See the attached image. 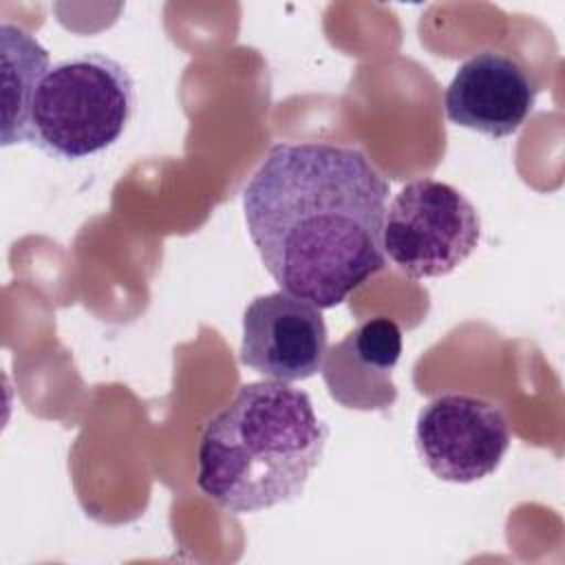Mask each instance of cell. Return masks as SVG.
Masks as SVG:
<instances>
[{
  "mask_svg": "<svg viewBox=\"0 0 565 565\" xmlns=\"http://www.w3.org/2000/svg\"><path fill=\"white\" fill-rule=\"evenodd\" d=\"M402 355V331L388 318H373L333 344L322 362L329 395L355 411H384L395 404L391 377Z\"/></svg>",
  "mask_w": 565,
  "mask_h": 565,
  "instance_id": "obj_8",
  "label": "cell"
},
{
  "mask_svg": "<svg viewBox=\"0 0 565 565\" xmlns=\"http://www.w3.org/2000/svg\"><path fill=\"white\" fill-rule=\"evenodd\" d=\"M327 437L305 391L278 380L245 384L203 428L196 486L234 514L289 503L318 468Z\"/></svg>",
  "mask_w": 565,
  "mask_h": 565,
  "instance_id": "obj_2",
  "label": "cell"
},
{
  "mask_svg": "<svg viewBox=\"0 0 565 565\" xmlns=\"http://www.w3.org/2000/svg\"><path fill=\"white\" fill-rule=\"evenodd\" d=\"M388 183L364 152L276 143L243 190L252 243L282 291L331 309L384 269Z\"/></svg>",
  "mask_w": 565,
  "mask_h": 565,
  "instance_id": "obj_1",
  "label": "cell"
},
{
  "mask_svg": "<svg viewBox=\"0 0 565 565\" xmlns=\"http://www.w3.org/2000/svg\"><path fill=\"white\" fill-rule=\"evenodd\" d=\"M512 441L505 413L466 393L430 399L417 415L415 444L426 468L441 481L472 483L492 475Z\"/></svg>",
  "mask_w": 565,
  "mask_h": 565,
  "instance_id": "obj_5",
  "label": "cell"
},
{
  "mask_svg": "<svg viewBox=\"0 0 565 565\" xmlns=\"http://www.w3.org/2000/svg\"><path fill=\"white\" fill-rule=\"evenodd\" d=\"M2 42V146L33 141V102L49 73V53L40 42L7 20L0 22Z\"/></svg>",
  "mask_w": 565,
  "mask_h": 565,
  "instance_id": "obj_9",
  "label": "cell"
},
{
  "mask_svg": "<svg viewBox=\"0 0 565 565\" xmlns=\"http://www.w3.org/2000/svg\"><path fill=\"white\" fill-rule=\"evenodd\" d=\"M536 86L510 55L481 51L468 57L444 93L446 117L488 137L514 135L534 108Z\"/></svg>",
  "mask_w": 565,
  "mask_h": 565,
  "instance_id": "obj_7",
  "label": "cell"
},
{
  "mask_svg": "<svg viewBox=\"0 0 565 565\" xmlns=\"http://www.w3.org/2000/svg\"><path fill=\"white\" fill-rule=\"evenodd\" d=\"M327 324L320 309L287 291L256 296L243 313L241 362L278 380L300 382L322 369Z\"/></svg>",
  "mask_w": 565,
  "mask_h": 565,
  "instance_id": "obj_6",
  "label": "cell"
},
{
  "mask_svg": "<svg viewBox=\"0 0 565 565\" xmlns=\"http://www.w3.org/2000/svg\"><path fill=\"white\" fill-rule=\"evenodd\" d=\"M481 218L452 185L435 179L406 183L384 212L382 247L408 278L457 269L479 245Z\"/></svg>",
  "mask_w": 565,
  "mask_h": 565,
  "instance_id": "obj_4",
  "label": "cell"
},
{
  "mask_svg": "<svg viewBox=\"0 0 565 565\" xmlns=\"http://www.w3.org/2000/svg\"><path fill=\"white\" fill-rule=\"evenodd\" d=\"M135 113L130 73L113 57L84 53L57 62L35 93L33 137L64 159H82L113 146Z\"/></svg>",
  "mask_w": 565,
  "mask_h": 565,
  "instance_id": "obj_3",
  "label": "cell"
}]
</instances>
